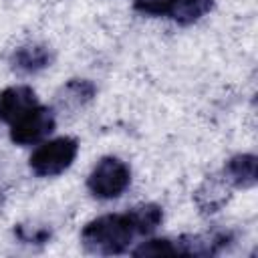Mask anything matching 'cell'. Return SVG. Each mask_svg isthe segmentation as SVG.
I'll return each instance as SVG.
<instances>
[{
	"label": "cell",
	"mask_w": 258,
	"mask_h": 258,
	"mask_svg": "<svg viewBox=\"0 0 258 258\" xmlns=\"http://www.w3.org/2000/svg\"><path fill=\"white\" fill-rule=\"evenodd\" d=\"M161 218V208L153 204L133 208L125 214H107L89 222L83 228L81 240L85 248L95 254H121L137 236L151 234Z\"/></svg>",
	"instance_id": "cell-1"
},
{
	"label": "cell",
	"mask_w": 258,
	"mask_h": 258,
	"mask_svg": "<svg viewBox=\"0 0 258 258\" xmlns=\"http://www.w3.org/2000/svg\"><path fill=\"white\" fill-rule=\"evenodd\" d=\"M79 151V143L73 137H58L42 143L30 155V169L40 177H52L71 167Z\"/></svg>",
	"instance_id": "cell-2"
},
{
	"label": "cell",
	"mask_w": 258,
	"mask_h": 258,
	"mask_svg": "<svg viewBox=\"0 0 258 258\" xmlns=\"http://www.w3.org/2000/svg\"><path fill=\"white\" fill-rule=\"evenodd\" d=\"M129 181H131V171L121 159L103 157L93 167L87 185L95 198L113 200V198H119L129 187Z\"/></svg>",
	"instance_id": "cell-3"
},
{
	"label": "cell",
	"mask_w": 258,
	"mask_h": 258,
	"mask_svg": "<svg viewBox=\"0 0 258 258\" xmlns=\"http://www.w3.org/2000/svg\"><path fill=\"white\" fill-rule=\"evenodd\" d=\"M54 129V115L42 105H34L10 123V139L18 145H34Z\"/></svg>",
	"instance_id": "cell-4"
},
{
	"label": "cell",
	"mask_w": 258,
	"mask_h": 258,
	"mask_svg": "<svg viewBox=\"0 0 258 258\" xmlns=\"http://www.w3.org/2000/svg\"><path fill=\"white\" fill-rule=\"evenodd\" d=\"M34 105H38V101L30 87H24V85L8 87L0 93V121L10 125Z\"/></svg>",
	"instance_id": "cell-5"
},
{
	"label": "cell",
	"mask_w": 258,
	"mask_h": 258,
	"mask_svg": "<svg viewBox=\"0 0 258 258\" xmlns=\"http://www.w3.org/2000/svg\"><path fill=\"white\" fill-rule=\"evenodd\" d=\"M226 181L236 187H250L256 183V157L250 153H242L232 157L224 167Z\"/></svg>",
	"instance_id": "cell-6"
},
{
	"label": "cell",
	"mask_w": 258,
	"mask_h": 258,
	"mask_svg": "<svg viewBox=\"0 0 258 258\" xmlns=\"http://www.w3.org/2000/svg\"><path fill=\"white\" fill-rule=\"evenodd\" d=\"M12 62L18 71L24 73H36L42 71L48 62H50V50L46 46L40 44H30V46H22L14 52Z\"/></svg>",
	"instance_id": "cell-7"
},
{
	"label": "cell",
	"mask_w": 258,
	"mask_h": 258,
	"mask_svg": "<svg viewBox=\"0 0 258 258\" xmlns=\"http://www.w3.org/2000/svg\"><path fill=\"white\" fill-rule=\"evenodd\" d=\"M212 4L214 0H175L169 18H173L179 24H191L200 20L206 12H210Z\"/></svg>",
	"instance_id": "cell-8"
},
{
	"label": "cell",
	"mask_w": 258,
	"mask_h": 258,
	"mask_svg": "<svg viewBox=\"0 0 258 258\" xmlns=\"http://www.w3.org/2000/svg\"><path fill=\"white\" fill-rule=\"evenodd\" d=\"M175 0H135L133 6L141 14L149 16H169Z\"/></svg>",
	"instance_id": "cell-9"
}]
</instances>
